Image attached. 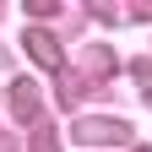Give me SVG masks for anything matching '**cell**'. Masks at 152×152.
Listing matches in <instances>:
<instances>
[{
    "label": "cell",
    "instance_id": "obj_1",
    "mask_svg": "<svg viewBox=\"0 0 152 152\" xmlns=\"http://www.w3.org/2000/svg\"><path fill=\"white\" fill-rule=\"evenodd\" d=\"M27 44H33V54H38L44 65H60V49H54V38H49V33H27Z\"/></svg>",
    "mask_w": 152,
    "mask_h": 152
}]
</instances>
